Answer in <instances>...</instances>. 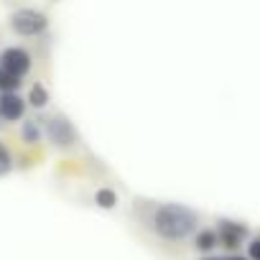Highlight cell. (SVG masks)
<instances>
[{"label":"cell","instance_id":"e0dca14e","mask_svg":"<svg viewBox=\"0 0 260 260\" xmlns=\"http://www.w3.org/2000/svg\"><path fill=\"white\" fill-rule=\"evenodd\" d=\"M0 72H3V67H0Z\"/></svg>","mask_w":260,"mask_h":260},{"label":"cell","instance_id":"5bb4252c","mask_svg":"<svg viewBox=\"0 0 260 260\" xmlns=\"http://www.w3.org/2000/svg\"><path fill=\"white\" fill-rule=\"evenodd\" d=\"M227 260H250V257H242V255H232V257H227Z\"/></svg>","mask_w":260,"mask_h":260},{"label":"cell","instance_id":"8992f818","mask_svg":"<svg viewBox=\"0 0 260 260\" xmlns=\"http://www.w3.org/2000/svg\"><path fill=\"white\" fill-rule=\"evenodd\" d=\"M26 100L18 92H3L0 94V117L6 122H18L26 115Z\"/></svg>","mask_w":260,"mask_h":260},{"label":"cell","instance_id":"277c9868","mask_svg":"<svg viewBox=\"0 0 260 260\" xmlns=\"http://www.w3.org/2000/svg\"><path fill=\"white\" fill-rule=\"evenodd\" d=\"M217 237H219V247L235 252L240 250V245L247 240L250 230L245 222H237V219H217Z\"/></svg>","mask_w":260,"mask_h":260},{"label":"cell","instance_id":"7c38bea8","mask_svg":"<svg viewBox=\"0 0 260 260\" xmlns=\"http://www.w3.org/2000/svg\"><path fill=\"white\" fill-rule=\"evenodd\" d=\"M21 77H13V74H8L6 69L0 72V92H18L21 89Z\"/></svg>","mask_w":260,"mask_h":260},{"label":"cell","instance_id":"ba28073f","mask_svg":"<svg viewBox=\"0 0 260 260\" xmlns=\"http://www.w3.org/2000/svg\"><path fill=\"white\" fill-rule=\"evenodd\" d=\"M21 138L26 146H39L41 138H44V127L39 125V120H26L21 125Z\"/></svg>","mask_w":260,"mask_h":260},{"label":"cell","instance_id":"30bf717a","mask_svg":"<svg viewBox=\"0 0 260 260\" xmlns=\"http://www.w3.org/2000/svg\"><path fill=\"white\" fill-rule=\"evenodd\" d=\"M94 204H97L100 209H115V207H117V191L110 189V186L97 189V191H94Z\"/></svg>","mask_w":260,"mask_h":260},{"label":"cell","instance_id":"2e32d148","mask_svg":"<svg viewBox=\"0 0 260 260\" xmlns=\"http://www.w3.org/2000/svg\"><path fill=\"white\" fill-rule=\"evenodd\" d=\"M3 122H6V120H3V117H0V127H3Z\"/></svg>","mask_w":260,"mask_h":260},{"label":"cell","instance_id":"7a4b0ae2","mask_svg":"<svg viewBox=\"0 0 260 260\" xmlns=\"http://www.w3.org/2000/svg\"><path fill=\"white\" fill-rule=\"evenodd\" d=\"M8 23H11V31L23 39H36V36L46 34V28H49L46 13H41L36 8H18Z\"/></svg>","mask_w":260,"mask_h":260},{"label":"cell","instance_id":"3957f363","mask_svg":"<svg viewBox=\"0 0 260 260\" xmlns=\"http://www.w3.org/2000/svg\"><path fill=\"white\" fill-rule=\"evenodd\" d=\"M44 136H46V141L54 146V148H72L74 143H77V127L72 125V120L69 117H64V115H51L46 122H44Z\"/></svg>","mask_w":260,"mask_h":260},{"label":"cell","instance_id":"6da1fadb","mask_svg":"<svg viewBox=\"0 0 260 260\" xmlns=\"http://www.w3.org/2000/svg\"><path fill=\"white\" fill-rule=\"evenodd\" d=\"M151 230L153 235H158L166 242H181L191 235H197L199 230V214L186 207V204H176V202H166L158 204L151 214Z\"/></svg>","mask_w":260,"mask_h":260},{"label":"cell","instance_id":"52a82bcc","mask_svg":"<svg viewBox=\"0 0 260 260\" xmlns=\"http://www.w3.org/2000/svg\"><path fill=\"white\" fill-rule=\"evenodd\" d=\"M194 247L199 252H212L219 247V237H217V230H197L194 235Z\"/></svg>","mask_w":260,"mask_h":260},{"label":"cell","instance_id":"5b68a950","mask_svg":"<svg viewBox=\"0 0 260 260\" xmlns=\"http://www.w3.org/2000/svg\"><path fill=\"white\" fill-rule=\"evenodd\" d=\"M0 67H3L8 74L23 79V77L31 72L34 59H31V54H28L23 46H8V49L0 51Z\"/></svg>","mask_w":260,"mask_h":260},{"label":"cell","instance_id":"9c48e42d","mask_svg":"<svg viewBox=\"0 0 260 260\" xmlns=\"http://www.w3.org/2000/svg\"><path fill=\"white\" fill-rule=\"evenodd\" d=\"M34 110H44L46 105H49V89L41 84V82H36V84H31V89H28V100H26Z\"/></svg>","mask_w":260,"mask_h":260},{"label":"cell","instance_id":"4fadbf2b","mask_svg":"<svg viewBox=\"0 0 260 260\" xmlns=\"http://www.w3.org/2000/svg\"><path fill=\"white\" fill-rule=\"evenodd\" d=\"M247 257L250 260H260V237H252L247 242Z\"/></svg>","mask_w":260,"mask_h":260},{"label":"cell","instance_id":"8fae6325","mask_svg":"<svg viewBox=\"0 0 260 260\" xmlns=\"http://www.w3.org/2000/svg\"><path fill=\"white\" fill-rule=\"evenodd\" d=\"M13 171V153L8 151V146L0 141V179L8 176Z\"/></svg>","mask_w":260,"mask_h":260},{"label":"cell","instance_id":"9a60e30c","mask_svg":"<svg viewBox=\"0 0 260 260\" xmlns=\"http://www.w3.org/2000/svg\"><path fill=\"white\" fill-rule=\"evenodd\" d=\"M202 260H222V257H212V255H207V257H202Z\"/></svg>","mask_w":260,"mask_h":260}]
</instances>
